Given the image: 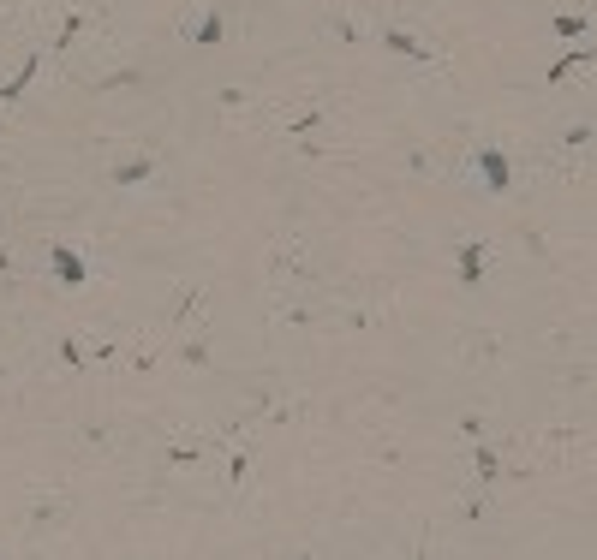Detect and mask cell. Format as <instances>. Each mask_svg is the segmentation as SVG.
Returning a JSON list of instances; mask_svg holds the SVG:
<instances>
[{
  "instance_id": "cell-1",
  "label": "cell",
  "mask_w": 597,
  "mask_h": 560,
  "mask_svg": "<svg viewBox=\"0 0 597 560\" xmlns=\"http://www.w3.org/2000/svg\"><path fill=\"white\" fill-rule=\"evenodd\" d=\"M484 167H490V185L502 191V185H508V167H502V156H496V149H484Z\"/></svg>"
},
{
  "instance_id": "cell-2",
  "label": "cell",
  "mask_w": 597,
  "mask_h": 560,
  "mask_svg": "<svg viewBox=\"0 0 597 560\" xmlns=\"http://www.w3.org/2000/svg\"><path fill=\"white\" fill-rule=\"evenodd\" d=\"M556 30H561V36H579V30H586V19H579V12H568V19H556Z\"/></svg>"
}]
</instances>
